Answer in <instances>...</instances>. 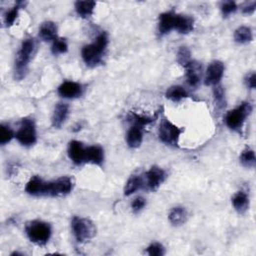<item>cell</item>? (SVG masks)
I'll return each mask as SVG.
<instances>
[{
	"label": "cell",
	"mask_w": 256,
	"mask_h": 256,
	"mask_svg": "<svg viewBox=\"0 0 256 256\" xmlns=\"http://www.w3.org/2000/svg\"><path fill=\"white\" fill-rule=\"evenodd\" d=\"M108 45V36L105 32H102L101 34H99L94 42L85 45L82 48L81 51V56L83 61L87 66L93 67L98 65L101 62L102 55Z\"/></svg>",
	"instance_id": "1"
},
{
	"label": "cell",
	"mask_w": 256,
	"mask_h": 256,
	"mask_svg": "<svg viewBox=\"0 0 256 256\" xmlns=\"http://www.w3.org/2000/svg\"><path fill=\"white\" fill-rule=\"evenodd\" d=\"M34 51H35V42L33 39L27 38L22 42L15 59L14 74L16 79L21 80L25 77L28 68V64Z\"/></svg>",
	"instance_id": "2"
},
{
	"label": "cell",
	"mask_w": 256,
	"mask_h": 256,
	"mask_svg": "<svg viewBox=\"0 0 256 256\" xmlns=\"http://www.w3.org/2000/svg\"><path fill=\"white\" fill-rule=\"evenodd\" d=\"M25 231L29 240L37 245H45L49 241L52 233L49 224L40 220L29 222Z\"/></svg>",
	"instance_id": "3"
},
{
	"label": "cell",
	"mask_w": 256,
	"mask_h": 256,
	"mask_svg": "<svg viewBox=\"0 0 256 256\" xmlns=\"http://www.w3.org/2000/svg\"><path fill=\"white\" fill-rule=\"evenodd\" d=\"M71 228L75 239L79 243L88 242L96 235V232H97L94 223L90 219L78 216H74L72 218Z\"/></svg>",
	"instance_id": "4"
},
{
	"label": "cell",
	"mask_w": 256,
	"mask_h": 256,
	"mask_svg": "<svg viewBox=\"0 0 256 256\" xmlns=\"http://www.w3.org/2000/svg\"><path fill=\"white\" fill-rule=\"evenodd\" d=\"M182 130L168 119L163 118L158 128V137L163 143L169 146H176Z\"/></svg>",
	"instance_id": "5"
},
{
	"label": "cell",
	"mask_w": 256,
	"mask_h": 256,
	"mask_svg": "<svg viewBox=\"0 0 256 256\" xmlns=\"http://www.w3.org/2000/svg\"><path fill=\"white\" fill-rule=\"evenodd\" d=\"M252 106L248 102L241 103L238 107L230 110L225 117L226 125L232 130H238L242 127L246 117L251 113Z\"/></svg>",
	"instance_id": "6"
},
{
	"label": "cell",
	"mask_w": 256,
	"mask_h": 256,
	"mask_svg": "<svg viewBox=\"0 0 256 256\" xmlns=\"http://www.w3.org/2000/svg\"><path fill=\"white\" fill-rule=\"evenodd\" d=\"M74 187V181L69 176H62L53 181L47 182L45 195L49 196H63L72 191Z\"/></svg>",
	"instance_id": "7"
},
{
	"label": "cell",
	"mask_w": 256,
	"mask_h": 256,
	"mask_svg": "<svg viewBox=\"0 0 256 256\" xmlns=\"http://www.w3.org/2000/svg\"><path fill=\"white\" fill-rule=\"evenodd\" d=\"M18 142L24 146H31L36 142V127L33 120L24 118L21 121L19 129L15 135Z\"/></svg>",
	"instance_id": "8"
},
{
	"label": "cell",
	"mask_w": 256,
	"mask_h": 256,
	"mask_svg": "<svg viewBox=\"0 0 256 256\" xmlns=\"http://www.w3.org/2000/svg\"><path fill=\"white\" fill-rule=\"evenodd\" d=\"M164 179H165L164 170L158 166H152L145 173L144 184H146V186L149 190L155 191L160 187V185L163 183Z\"/></svg>",
	"instance_id": "9"
},
{
	"label": "cell",
	"mask_w": 256,
	"mask_h": 256,
	"mask_svg": "<svg viewBox=\"0 0 256 256\" xmlns=\"http://www.w3.org/2000/svg\"><path fill=\"white\" fill-rule=\"evenodd\" d=\"M224 74V65L220 61H213L210 63L205 74V84L209 86L218 85Z\"/></svg>",
	"instance_id": "10"
},
{
	"label": "cell",
	"mask_w": 256,
	"mask_h": 256,
	"mask_svg": "<svg viewBox=\"0 0 256 256\" xmlns=\"http://www.w3.org/2000/svg\"><path fill=\"white\" fill-rule=\"evenodd\" d=\"M68 156L74 164L80 165L85 162L86 147L80 141L72 140L68 145Z\"/></svg>",
	"instance_id": "11"
},
{
	"label": "cell",
	"mask_w": 256,
	"mask_h": 256,
	"mask_svg": "<svg viewBox=\"0 0 256 256\" xmlns=\"http://www.w3.org/2000/svg\"><path fill=\"white\" fill-rule=\"evenodd\" d=\"M58 93L64 98H76L82 94V86L73 81H65L58 87Z\"/></svg>",
	"instance_id": "12"
},
{
	"label": "cell",
	"mask_w": 256,
	"mask_h": 256,
	"mask_svg": "<svg viewBox=\"0 0 256 256\" xmlns=\"http://www.w3.org/2000/svg\"><path fill=\"white\" fill-rule=\"evenodd\" d=\"M46 184L43 179H41L38 176H33L26 184L25 191L30 195L39 196V195H45L46 192Z\"/></svg>",
	"instance_id": "13"
},
{
	"label": "cell",
	"mask_w": 256,
	"mask_h": 256,
	"mask_svg": "<svg viewBox=\"0 0 256 256\" xmlns=\"http://www.w3.org/2000/svg\"><path fill=\"white\" fill-rule=\"evenodd\" d=\"M68 113H69V107L67 104L62 102L57 103L55 105L52 118H51L52 126L55 128H60L63 125V123L66 121Z\"/></svg>",
	"instance_id": "14"
},
{
	"label": "cell",
	"mask_w": 256,
	"mask_h": 256,
	"mask_svg": "<svg viewBox=\"0 0 256 256\" xmlns=\"http://www.w3.org/2000/svg\"><path fill=\"white\" fill-rule=\"evenodd\" d=\"M175 16L176 14L173 12H164L159 16L158 31L160 35H165L171 30H174Z\"/></svg>",
	"instance_id": "15"
},
{
	"label": "cell",
	"mask_w": 256,
	"mask_h": 256,
	"mask_svg": "<svg viewBox=\"0 0 256 256\" xmlns=\"http://www.w3.org/2000/svg\"><path fill=\"white\" fill-rule=\"evenodd\" d=\"M104 160V152L102 147L98 145H93L86 147L85 162H89L95 165H101Z\"/></svg>",
	"instance_id": "16"
},
{
	"label": "cell",
	"mask_w": 256,
	"mask_h": 256,
	"mask_svg": "<svg viewBox=\"0 0 256 256\" xmlns=\"http://www.w3.org/2000/svg\"><path fill=\"white\" fill-rule=\"evenodd\" d=\"M194 28V20L187 15L176 14L174 30L181 34H187Z\"/></svg>",
	"instance_id": "17"
},
{
	"label": "cell",
	"mask_w": 256,
	"mask_h": 256,
	"mask_svg": "<svg viewBox=\"0 0 256 256\" xmlns=\"http://www.w3.org/2000/svg\"><path fill=\"white\" fill-rule=\"evenodd\" d=\"M142 140H143L142 127L137 125H132L126 134V141L128 146L131 148H137L141 145Z\"/></svg>",
	"instance_id": "18"
},
{
	"label": "cell",
	"mask_w": 256,
	"mask_h": 256,
	"mask_svg": "<svg viewBox=\"0 0 256 256\" xmlns=\"http://www.w3.org/2000/svg\"><path fill=\"white\" fill-rule=\"evenodd\" d=\"M39 36L43 41H54L57 38V26L52 21H46L39 28Z\"/></svg>",
	"instance_id": "19"
},
{
	"label": "cell",
	"mask_w": 256,
	"mask_h": 256,
	"mask_svg": "<svg viewBox=\"0 0 256 256\" xmlns=\"http://www.w3.org/2000/svg\"><path fill=\"white\" fill-rule=\"evenodd\" d=\"M232 205L239 213H244L249 208V197L244 191H238L232 197Z\"/></svg>",
	"instance_id": "20"
},
{
	"label": "cell",
	"mask_w": 256,
	"mask_h": 256,
	"mask_svg": "<svg viewBox=\"0 0 256 256\" xmlns=\"http://www.w3.org/2000/svg\"><path fill=\"white\" fill-rule=\"evenodd\" d=\"M143 185H144V181L141 176L139 175L131 176L129 179H128V181L124 186V195L128 196L133 194L134 192L141 189Z\"/></svg>",
	"instance_id": "21"
},
{
	"label": "cell",
	"mask_w": 256,
	"mask_h": 256,
	"mask_svg": "<svg viewBox=\"0 0 256 256\" xmlns=\"http://www.w3.org/2000/svg\"><path fill=\"white\" fill-rule=\"evenodd\" d=\"M187 215H188L187 211L184 207L176 206L170 210L168 218H169V221L171 224H173V225H175V226H178L186 221Z\"/></svg>",
	"instance_id": "22"
},
{
	"label": "cell",
	"mask_w": 256,
	"mask_h": 256,
	"mask_svg": "<svg viewBox=\"0 0 256 256\" xmlns=\"http://www.w3.org/2000/svg\"><path fill=\"white\" fill-rule=\"evenodd\" d=\"M187 70V82L191 87H196L200 82V75H199V66L197 64L192 61L189 65L185 68Z\"/></svg>",
	"instance_id": "23"
},
{
	"label": "cell",
	"mask_w": 256,
	"mask_h": 256,
	"mask_svg": "<svg viewBox=\"0 0 256 256\" xmlns=\"http://www.w3.org/2000/svg\"><path fill=\"white\" fill-rule=\"evenodd\" d=\"M95 6V1H76L75 11L78 14V16L82 18H88L93 14Z\"/></svg>",
	"instance_id": "24"
},
{
	"label": "cell",
	"mask_w": 256,
	"mask_h": 256,
	"mask_svg": "<svg viewBox=\"0 0 256 256\" xmlns=\"http://www.w3.org/2000/svg\"><path fill=\"white\" fill-rule=\"evenodd\" d=\"M253 39L252 30L250 27L247 26H240L234 32V40L237 43L245 44L251 42Z\"/></svg>",
	"instance_id": "25"
},
{
	"label": "cell",
	"mask_w": 256,
	"mask_h": 256,
	"mask_svg": "<svg viewBox=\"0 0 256 256\" xmlns=\"http://www.w3.org/2000/svg\"><path fill=\"white\" fill-rule=\"evenodd\" d=\"M165 95H166V97L168 99H170V100H172L174 102L180 101L183 98L188 97L187 91L182 86H179V85H174V86L169 87L167 89Z\"/></svg>",
	"instance_id": "26"
},
{
	"label": "cell",
	"mask_w": 256,
	"mask_h": 256,
	"mask_svg": "<svg viewBox=\"0 0 256 256\" xmlns=\"http://www.w3.org/2000/svg\"><path fill=\"white\" fill-rule=\"evenodd\" d=\"M240 162L243 166L248 167V168H253L255 166L256 163V157H255V153L252 149L250 148H246L245 150L242 151L241 155H240Z\"/></svg>",
	"instance_id": "27"
},
{
	"label": "cell",
	"mask_w": 256,
	"mask_h": 256,
	"mask_svg": "<svg viewBox=\"0 0 256 256\" xmlns=\"http://www.w3.org/2000/svg\"><path fill=\"white\" fill-rule=\"evenodd\" d=\"M14 137V132L8 125H0V143L2 145L7 144Z\"/></svg>",
	"instance_id": "28"
},
{
	"label": "cell",
	"mask_w": 256,
	"mask_h": 256,
	"mask_svg": "<svg viewBox=\"0 0 256 256\" xmlns=\"http://www.w3.org/2000/svg\"><path fill=\"white\" fill-rule=\"evenodd\" d=\"M68 50V45L65 39L63 38H56L51 46V51L54 55H59V54H63L66 53Z\"/></svg>",
	"instance_id": "29"
},
{
	"label": "cell",
	"mask_w": 256,
	"mask_h": 256,
	"mask_svg": "<svg viewBox=\"0 0 256 256\" xmlns=\"http://www.w3.org/2000/svg\"><path fill=\"white\" fill-rule=\"evenodd\" d=\"M177 61L184 68H186L192 62L191 57H190V51L186 47H180V49L178 50Z\"/></svg>",
	"instance_id": "30"
},
{
	"label": "cell",
	"mask_w": 256,
	"mask_h": 256,
	"mask_svg": "<svg viewBox=\"0 0 256 256\" xmlns=\"http://www.w3.org/2000/svg\"><path fill=\"white\" fill-rule=\"evenodd\" d=\"M23 4L22 2H18L12 9H10L9 11L6 12L5 16H4V22L6 24V26H12L18 16V12L20 9V5Z\"/></svg>",
	"instance_id": "31"
},
{
	"label": "cell",
	"mask_w": 256,
	"mask_h": 256,
	"mask_svg": "<svg viewBox=\"0 0 256 256\" xmlns=\"http://www.w3.org/2000/svg\"><path fill=\"white\" fill-rule=\"evenodd\" d=\"M129 119H130V121L133 122V125H137L140 127H143L153 121V118H151V117L139 115V114H135V113H132L129 116Z\"/></svg>",
	"instance_id": "32"
},
{
	"label": "cell",
	"mask_w": 256,
	"mask_h": 256,
	"mask_svg": "<svg viewBox=\"0 0 256 256\" xmlns=\"http://www.w3.org/2000/svg\"><path fill=\"white\" fill-rule=\"evenodd\" d=\"M146 253L149 255V256H162L164 255L165 253V249L163 247L162 244L160 243H152L150 244L147 249H146Z\"/></svg>",
	"instance_id": "33"
},
{
	"label": "cell",
	"mask_w": 256,
	"mask_h": 256,
	"mask_svg": "<svg viewBox=\"0 0 256 256\" xmlns=\"http://www.w3.org/2000/svg\"><path fill=\"white\" fill-rule=\"evenodd\" d=\"M237 9V5L234 1H226L223 2L221 5V11L223 16H228L232 13H234Z\"/></svg>",
	"instance_id": "34"
},
{
	"label": "cell",
	"mask_w": 256,
	"mask_h": 256,
	"mask_svg": "<svg viewBox=\"0 0 256 256\" xmlns=\"http://www.w3.org/2000/svg\"><path fill=\"white\" fill-rule=\"evenodd\" d=\"M146 205V200L143 197H137L135 198L132 203H131V208L133 210V212L137 213L139 211H141Z\"/></svg>",
	"instance_id": "35"
},
{
	"label": "cell",
	"mask_w": 256,
	"mask_h": 256,
	"mask_svg": "<svg viewBox=\"0 0 256 256\" xmlns=\"http://www.w3.org/2000/svg\"><path fill=\"white\" fill-rule=\"evenodd\" d=\"M213 93H214V97H215L216 102H217L218 104H222V103H223V100H224V92H223V89H222L219 85H215V86H214Z\"/></svg>",
	"instance_id": "36"
},
{
	"label": "cell",
	"mask_w": 256,
	"mask_h": 256,
	"mask_svg": "<svg viewBox=\"0 0 256 256\" xmlns=\"http://www.w3.org/2000/svg\"><path fill=\"white\" fill-rule=\"evenodd\" d=\"M246 85L247 87H249L250 89H254L256 86V75L254 72H252L250 75L247 76L246 79Z\"/></svg>",
	"instance_id": "37"
},
{
	"label": "cell",
	"mask_w": 256,
	"mask_h": 256,
	"mask_svg": "<svg viewBox=\"0 0 256 256\" xmlns=\"http://www.w3.org/2000/svg\"><path fill=\"white\" fill-rule=\"evenodd\" d=\"M255 7H256V2H252L250 5H248V6L244 7L242 11H243V13H244V14H251V13H253V12H254V10H255Z\"/></svg>",
	"instance_id": "38"
}]
</instances>
